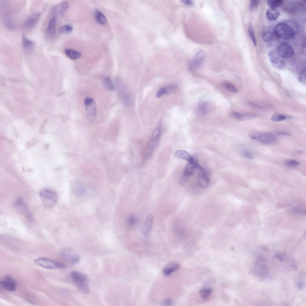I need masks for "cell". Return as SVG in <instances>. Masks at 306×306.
<instances>
[{
    "instance_id": "cell-14",
    "label": "cell",
    "mask_w": 306,
    "mask_h": 306,
    "mask_svg": "<svg viewBox=\"0 0 306 306\" xmlns=\"http://www.w3.org/2000/svg\"><path fill=\"white\" fill-rule=\"evenodd\" d=\"M70 276L75 284L88 282L87 276L85 274L79 271H71L70 273Z\"/></svg>"
},
{
    "instance_id": "cell-23",
    "label": "cell",
    "mask_w": 306,
    "mask_h": 306,
    "mask_svg": "<svg viewBox=\"0 0 306 306\" xmlns=\"http://www.w3.org/2000/svg\"><path fill=\"white\" fill-rule=\"evenodd\" d=\"M73 192L76 195L81 196L84 195L86 192L85 188L82 184H75L72 188Z\"/></svg>"
},
{
    "instance_id": "cell-38",
    "label": "cell",
    "mask_w": 306,
    "mask_h": 306,
    "mask_svg": "<svg viewBox=\"0 0 306 306\" xmlns=\"http://www.w3.org/2000/svg\"><path fill=\"white\" fill-rule=\"evenodd\" d=\"M222 85L227 89L230 91L234 93H238V91L237 89L232 84L228 82H224Z\"/></svg>"
},
{
    "instance_id": "cell-22",
    "label": "cell",
    "mask_w": 306,
    "mask_h": 306,
    "mask_svg": "<svg viewBox=\"0 0 306 306\" xmlns=\"http://www.w3.org/2000/svg\"><path fill=\"white\" fill-rule=\"evenodd\" d=\"M69 4L67 1H64L55 5L53 8V12L58 14L64 13L68 8Z\"/></svg>"
},
{
    "instance_id": "cell-31",
    "label": "cell",
    "mask_w": 306,
    "mask_h": 306,
    "mask_svg": "<svg viewBox=\"0 0 306 306\" xmlns=\"http://www.w3.org/2000/svg\"><path fill=\"white\" fill-rule=\"evenodd\" d=\"M138 219L137 217L134 215H131L128 218L127 221L128 226L130 228H134L138 223Z\"/></svg>"
},
{
    "instance_id": "cell-29",
    "label": "cell",
    "mask_w": 306,
    "mask_h": 306,
    "mask_svg": "<svg viewBox=\"0 0 306 306\" xmlns=\"http://www.w3.org/2000/svg\"><path fill=\"white\" fill-rule=\"evenodd\" d=\"M65 52L68 57L73 59H76L81 55L80 52L71 49H66Z\"/></svg>"
},
{
    "instance_id": "cell-40",
    "label": "cell",
    "mask_w": 306,
    "mask_h": 306,
    "mask_svg": "<svg viewBox=\"0 0 306 306\" xmlns=\"http://www.w3.org/2000/svg\"><path fill=\"white\" fill-rule=\"evenodd\" d=\"M242 155L243 157L248 159H252L254 157L253 153L250 151L247 150L243 151Z\"/></svg>"
},
{
    "instance_id": "cell-34",
    "label": "cell",
    "mask_w": 306,
    "mask_h": 306,
    "mask_svg": "<svg viewBox=\"0 0 306 306\" xmlns=\"http://www.w3.org/2000/svg\"><path fill=\"white\" fill-rule=\"evenodd\" d=\"M212 291V290L211 289H204L200 291V293L202 298L205 299H207L210 297Z\"/></svg>"
},
{
    "instance_id": "cell-26",
    "label": "cell",
    "mask_w": 306,
    "mask_h": 306,
    "mask_svg": "<svg viewBox=\"0 0 306 306\" xmlns=\"http://www.w3.org/2000/svg\"><path fill=\"white\" fill-rule=\"evenodd\" d=\"M231 114L233 118L239 121L246 120L250 118V115L249 113H241L236 111H232Z\"/></svg>"
},
{
    "instance_id": "cell-9",
    "label": "cell",
    "mask_w": 306,
    "mask_h": 306,
    "mask_svg": "<svg viewBox=\"0 0 306 306\" xmlns=\"http://www.w3.org/2000/svg\"><path fill=\"white\" fill-rule=\"evenodd\" d=\"M205 56V53L204 51H200L198 52L194 59L189 65V70L194 71L200 68L204 62Z\"/></svg>"
},
{
    "instance_id": "cell-25",
    "label": "cell",
    "mask_w": 306,
    "mask_h": 306,
    "mask_svg": "<svg viewBox=\"0 0 306 306\" xmlns=\"http://www.w3.org/2000/svg\"><path fill=\"white\" fill-rule=\"evenodd\" d=\"M95 19L99 24L102 25H105L107 23V19L105 16L100 10H96L94 12Z\"/></svg>"
},
{
    "instance_id": "cell-15",
    "label": "cell",
    "mask_w": 306,
    "mask_h": 306,
    "mask_svg": "<svg viewBox=\"0 0 306 306\" xmlns=\"http://www.w3.org/2000/svg\"><path fill=\"white\" fill-rule=\"evenodd\" d=\"M40 16V13L38 12H34L28 17L25 21L24 27L27 29L33 27L36 23Z\"/></svg>"
},
{
    "instance_id": "cell-33",
    "label": "cell",
    "mask_w": 306,
    "mask_h": 306,
    "mask_svg": "<svg viewBox=\"0 0 306 306\" xmlns=\"http://www.w3.org/2000/svg\"><path fill=\"white\" fill-rule=\"evenodd\" d=\"M104 86L108 90L112 91L114 89V86L110 78L108 76L105 77L103 79Z\"/></svg>"
},
{
    "instance_id": "cell-20",
    "label": "cell",
    "mask_w": 306,
    "mask_h": 306,
    "mask_svg": "<svg viewBox=\"0 0 306 306\" xmlns=\"http://www.w3.org/2000/svg\"><path fill=\"white\" fill-rule=\"evenodd\" d=\"M56 19L55 16H52L50 19L46 29V32L51 36L54 35L56 33Z\"/></svg>"
},
{
    "instance_id": "cell-45",
    "label": "cell",
    "mask_w": 306,
    "mask_h": 306,
    "mask_svg": "<svg viewBox=\"0 0 306 306\" xmlns=\"http://www.w3.org/2000/svg\"><path fill=\"white\" fill-rule=\"evenodd\" d=\"M173 301L172 300L170 299H166L163 302L164 305L166 306L171 305Z\"/></svg>"
},
{
    "instance_id": "cell-10",
    "label": "cell",
    "mask_w": 306,
    "mask_h": 306,
    "mask_svg": "<svg viewBox=\"0 0 306 306\" xmlns=\"http://www.w3.org/2000/svg\"><path fill=\"white\" fill-rule=\"evenodd\" d=\"M61 254L64 259L71 263L76 264L79 261L80 257L79 255L71 249H63L61 251Z\"/></svg>"
},
{
    "instance_id": "cell-3",
    "label": "cell",
    "mask_w": 306,
    "mask_h": 306,
    "mask_svg": "<svg viewBox=\"0 0 306 306\" xmlns=\"http://www.w3.org/2000/svg\"><path fill=\"white\" fill-rule=\"evenodd\" d=\"M251 139L257 140L266 144H271L275 143L277 141V136L273 132H261L253 131L249 135Z\"/></svg>"
},
{
    "instance_id": "cell-16",
    "label": "cell",
    "mask_w": 306,
    "mask_h": 306,
    "mask_svg": "<svg viewBox=\"0 0 306 306\" xmlns=\"http://www.w3.org/2000/svg\"><path fill=\"white\" fill-rule=\"evenodd\" d=\"M249 103L252 107L261 109H270L275 107L274 105L272 103L259 100L250 101Z\"/></svg>"
},
{
    "instance_id": "cell-27",
    "label": "cell",
    "mask_w": 306,
    "mask_h": 306,
    "mask_svg": "<svg viewBox=\"0 0 306 306\" xmlns=\"http://www.w3.org/2000/svg\"><path fill=\"white\" fill-rule=\"evenodd\" d=\"M207 104L205 101L200 102L198 104L197 111L198 114L201 116H205L206 113Z\"/></svg>"
},
{
    "instance_id": "cell-39",
    "label": "cell",
    "mask_w": 306,
    "mask_h": 306,
    "mask_svg": "<svg viewBox=\"0 0 306 306\" xmlns=\"http://www.w3.org/2000/svg\"><path fill=\"white\" fill-rule=\"evenodd\" d=\"M305 68H304L302 71L299 77V81L301 82L305 83L306 81Z\"/></svg>"
},
{
    "instance_id": "cell-30",
    "label": "cell",
    "mask_w": 306,
    "mask_h": 306,
    "mask_svg": "<svg viewBox=\"0 0 306 306\" xmlns=\"http://www.w3.org/2000/svg\"><path fill=\"white\" fill-rule=\"evenodd\" d=\"M76 287L78 290L82 293L88 294L90 292V289L88 282H84L76 284Z\"/></svg>"
},
{
    "instance_id": "cell-49",
    "label": "cell",
    "mask_w": 306,
    "mask_h": 306,
    "mask_svg": "<svg viewBox=\"0 0 306 306\" xmlns=\"http://www.w3.org/2000/svg\"><path fill=\"white\" fill-rule=\"evenodd\" d=\"M7 27L9 29L13 30L14 29V26L10 23L7 24Z\"/></svg>"
},
{
    "instance_id": "cell-43",
    "label": "cell",
    "mask_w": 306,
    "mask_h": 306,
    "mask_svg": "<svg viewBox=\"0 0 306 306\" xmlns=\"http://www.w3.org/2000/svg\"><path fill=\"white\" fill-rule=\"evenodd\" d=\"M276 136H289L291 134L287 132L284 131H276L273 132Z\"/></svg>"
},
{
    "instance_id": "cell-6",
    "label": "cell",
    "mask_w": 306,
    "mask_h": 306,
    "mask_svg": "<svg viewBox=\"0 0 306 306\" xmlns=\"http://www.w3.org/2000/svg\"><path fill=\"white\" fill-rule=\"evenodd\" d=\"M198 169V172L197 181L198 186L202 188H206L209 185L210 182L209 172L200 165Z\"/></svg>"
},
{
    "instance_id": "cell-47",
    "label": "cell",
    "mask_w": 306,
    "mask_h": 306,
    "mask_svg": "<svg viewBox=\"0 0 306 306\" xmlns=\"http://www.w3.org/2000/svg\"><path fill=\"white\" fill-rule=\"evenodd\" d=\"M303 281H299L297 283V286L299 289H301L303 287Z\"/></svg>"
},
{
    "instance_id": "cell-42",
    "label": "cell",
    "mask_w": 306,
    "mask_h": 306,
    "mask_svg": "<svg viewBox=\"0 0 306 306\" xmlns=\"http://www.w3.org/2000/svg\"><path fill=\"white\" fill-rule=\"evenodd\" d=\"M259 1L251 0L250 1V10L255 8L258 7L259 4Z\"/></svg>"
},
{
    "instance_id": "cell-46",
    "label": "cell",
    "mask_w": 306,
    "mask_h": 306,
    "mask_svg": "<svg viewBox=\"0 0 306 306\" xmlns=\"http://www.w3.org/2000/svg\"><path fill=\"white\" fill-rule=\"evenodd\" d=\"M181 1L184 4L188 5H192L193 4V2L191 0H182Z\"/></svg>"
},
{
    "instance_id": "cell-41",
    "label": "cell",
    "mask_w": 306,
    "mask_h": 306,
    "mask_svg": "<svg viewBox=\"0 0 306 306\" xmlns=\"http://www.w3.org/2000/svg\"><path fill=\"white\" fill-rule=\"evenodd\" d=\"M285 163L290 166H296L300 164L299 162L295 160L292 159L286 160L285 162Z\"/></svg>"
},
{
    "instance_id": "cell-36",
    "label": "cell",
    "mask_w": 306,
    "mask_h": 306,
    "mask_svg": "<svg viewBox=\"0 0 306 306\" xmlns=\"http://www.w3.org/2000/svg\"><path fill=\"white\" fill-rule=\"evenodd\" d=\"M286 118L285 115L278 113H275L273 114L271 117L272 120L276 122H279L283 121Z\"/></svg>"
},
{
    "instance_id": "cell-5",
    "label": "cell",
    "mask_w": 306,
    "mask_h": 306,
    "mask_svg": "<svg viewBox=\"0 0 306 306\" xmlns=\"http://www.w3.org/2000/svg\"><path fill=\"white\" fill-rule=\"evenodd\" d=\"M276 52L280 57L284 59L290 58L294 54L292 47L287 42H283L279 45L276 48Z\"/></svg>"
},
{
    "instance_id": "cell-48",
    "label": "cell",
    "mask_w": 306,
    "mask_h": 306,
    "mask_svg": "<svg viewBox=\"0 0 306 306\" xmlns=\"http://www.w3.org/2000/svg\"><path fill=\"white\" fill-rule=\"evenodd\" d=\"M275 257L280 261H282L284 260L282 256L280 254H276L275 255Z\"/></svg>"
},
{
    "instance_id": "cell-13",
    "label": "cell",
    "mask_w": 306,
    "mask_h": 306,
    "mask_svg": "<svg viewBox=\"0 0 306 306\" xmlns=\"http://www.w3.org/2000/svg\"><path fill=\"white\" fill-rule=\"evenodd\" d=\"M84 104L87 114L90 116L94 117L96 113V106L94 99L87 97L85 100Z\"/></svg>"
},
{
    "instance_id": "cell-12",
    "label": "cell",
    "mask_w": 306,
    "mask_h": 306,
    "mask_svg": "<svg viewBox=\"0 0 306 306\" xmlns=\"http://www.w3.org/2000/svg\"><path fill=\"white\" fill-rule=\"evenodd\" d=\"M269 58L273 65L276 68L281 69L284 66V62L274 50L270 51L268 53Z\"/></svg>"
},
{
    "instance_id": "cell-18",
    "label": "cell",
    "mask_w": 306,
    "mask_h": 306,
    "mask_svg": "<svg viewBox=\"0 0 306 306\" xmlns=\"http://www.w3.org/2000/svg\"><path fill=\"white\" fill-rule=\"evenodd\" d=\"M180 265L176 262L169 263L166 265L163 270V273L165 276L170 275L178 270L180 268Z\"/></svg>"
},
{
    "instance_id": "cell-21",
    "label": "cell",
    "mask_w": 306,
    "mask_h": 306,
    "mask_svg": "<svg viewBox=\"0 0 306 306\" xmlns=\"http://www.w3.org/2000/svg\"><path fill=\"white\" fill-rule=\"evenodd\" d=\"M22 45L24 50L27 53H30L33 48V43L30 40L28 39L24 34L22 35Z\"/></svg>"
},
{
    "instance_id": "cell-19",
    "label": "cell",
    "mask_w": 306,
    "mask_h": 306,
    "mask_svg": "<svg viewBox=\"0 0 306 306\" xmlns=\"http://www.w3.org/2000/svg\"><path fill=\"white\" fill-rule=\"evenodd\" d=\"M153 221V216L151 214H149L146 217L143 225V232L145 236L149 234L152 228Z\"/></svg>"
},
{
    "instance_id": "cell-37",
    "label": "cell",
    "mask_w": 306,
    "mask_h": 306,
    "mask_svg": "<svg viewBox=\"0 0 306 306\" xmlns=\"http://www.w3.org/2000/svg\"><path fill=\"white\" fill-rule=\"evenodd\" d=\"M248 32L254 45L255 46H256L257 45L256 38L253 25L251 23L249 24L248 26Z\"/></svg>"
},
{
    "instance_id": "cell-44",
    "label": "cell",
    "mask_w": 306,
    "mask_h": 306,
    "mask_svg": "<svg viewBox=\"0 0 306 306\" xmlns=\"http://www.w3.org/2000/svg\"><path fill=\"white\" fill-rule=\"evenodd\" d=\"M164 87H163L160 88L157 92L156 94V97L157 98H160L163 95L166 94Z\"/></svg>"
},
{
    "instance_id": "cell-17",
    "label": "cell",
    "mask_w": 306,
    "mask_h": 306,
    "mask_svg": "<svg viewBox=\"0 0 306 306\" xmlns=\"http://www.w3.org/2000/svg\"><path fill=\"white\" fill-rule=\"evenodd\" d=\"M174 155L176 158L185 160L188 163L193 162L195 159L187 152L183 150H178L175 151L174 153Z\"/></svg>"
},
{
    "instance_id": "cell-32",
    "label": "cell",
    "mask_w": 306,
    "mask_h": 306,
    "mask_svg": "<svg viewBox=\"0 0 306 306\" xmlns=\"http://www.w3.org/2000/svg\"><path fill=\"white\" fill-rule=\"evenodd\" d=\"M283 3V1L281 0H274L267 1L268 6L270 8L276 9L281 6Z\"/></svg>"
},
{
    "instance_id": "cell-7",
    "label": "cell",
    "mask_w": 306,
    "mask_h": 306,
    "mask_svg": "<svg viewBox=\"0 0 306 306\" xmlns=\"http://www.w3.org/2000/svg\"><path fill=\"white\" fill-rule=\"evenodd\" d=\"M199 165L198 160L195 159L194 161L191 163H188L185 168L183 175L180 180V183L183 184L187 179L195 173Z\"/></svg>"
},
{
    "instance_id": "cell-11",
    "label": "cell",
    "mask_w": 306,
    "mask_h": 306,
    "mask_svg": "<svg viewBox=\"0 0 306 306\" xmlns=\"http://www.w3.org/2000/svg\"><path fill=\"white\" fill-rule=\"evenodd\" d=\"M1 286L9 291H15L17 286L16 281L10 276L7 275L0 281Z\"/></svg>"
},
{
    "instance_id": "cell-35",
    "label": "cell",
    "mask_w": 306,
    "mask_h": 306,
    "mask_svg": "<svg viewBox=\"0 0 306 306\" xmlns=\"http://www.w3.org/2000/svg\"><path fill=\"white\" fill-rule=\"evenodd\" d=\"M73 27L71 24H66L62 26L60 29V33L64 34L69 33L72 32Z\"/></svg>"
},
{
    "instance_id": "cell-24",
    "label": "cell",
    "mask_w": 306,
    "mask_h": 306,
    "mask_svg": "<svg viewBox=\"0 0 306 306\" xmlns=\"http://www.w3.org/2000/svg\"><path fill=\"white\" fill-rule=\"evenodd\" d=\"M280 15L279 11L276 9L270 8L266 12V16L268 20L271 21L276 20Z\"/></svg>"
},
{
    "instance_id": "cell-1",
    "label": "cell",
    "mask_w": 306,
    "mask_h": 306,
    "mask_svg": "<svg viewBox=\"0 0 306 306\" xmlns=\"http://www.w3.org/2000/svg\"><path fill=\"white\" fill-rule=\"evenodd\" d=\"M294 27L284 22L278 23L273 30L274 34L278 38L284 40L292 38L295 33Z\"/></svg>"
},
{
    "instance_id": "cell-28",
    "label": "cell",
    "mask_w": 306,
    "mask_h": 306,
    "mask_svg": "<svg viewBox=\"0 0 306 306\" xmlns=\"http://www.w3.org/2000/svg\"><path fill=\"white\" fill-rule=\"evenodd\" d=\"M274 32L269 30H266L262 33V38L263 40L266 42L272 41L274 38Z\"/></svg>"
},
{
    "instance_id": "cell-2",
    "label": "cell",
    "mask_w": 306,
    "mask_h": 306,
    "mask_svg": "<svg viewBox=\"0 0 306 306\" xmlns=\"http://www.w3.org/2000/svg\"><path fill=\"white\" fill-rule=\"evenodd\" d=\"M39 195L42 204L47 208L53 207L58 200L57 193L52 189H42L39 192Z\"/></svg>"
},
{
    "instance_id": "cell-8",
    "label": "cell",
    "mask_w": 306,
    "mask_h": 306,
    "mask_svg": "<svg viewBox=\"0 0 306 306\" xmlns=\"http://www.w3.org/2000/svg\"><path fill=\"white\" fill-rule=\"evenodd\" d=\"M161 133V129L159 126L157 127L154 130L148 144V151L149 152H153L157 146L160 139Z\"/></svg>"
},
{
    "instance_id": "cell-4",
    "label": "cell",
    "mask_w": 306,
    "mask_h": 306,
    "mask_svg": "<svg viewBox=\"0 0 306 306\" xmlns=\"http://www.w3.org/2000/svg\"><path fill=\"white\" fill-rule=\"evenodd\" d=\"M33 261L36 265L43 268L49 270L62 268L65 267V265L62 263L44 258L35 259Z\"/></svg>"
}]
</instances>
